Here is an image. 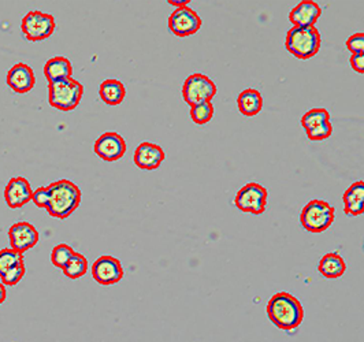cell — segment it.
Segmentation results:
<instances>
[{"instance_id": "28", "label": "cell", "mask_w": 364, "mask_h": 342, "mask_svg": "<svg viewBox=\"0 0 364 342\" xmlns=\"http://www.w3.org/2000/svg\"><path fill=\"white\" fill-rule=\"evenodd\" d=\"M307 137L311 141H323L326 138H329L333 134V125L329 122H325L311 130H307Z\"/></svg>"}, {"instance_id": "4", "label": "cell", "mask_w": 364, "mask_h": 342, "mask_svg": "<svg viewBox=\"0 0 364 342\" xmlns=\"http://www.w3.org/2000/svg\"><path fill=\"white\" fill-rule=\"evenodd\" d=\"M84 95V87L73 78L48 84V103L51 107L67 113L74 110Z\"/></svg>"}, {"instance_id": "25", "label": "cell", "mask_w": 364, "mask_h": 342, "mask_svg": "<svg viewBox=\"0 0 364 342\" xmlns=\"http://www.w3.org/2000/svg\"><path fill=\"white\" fill-rule=\"evenodd\" d=\"M23 263V255L12 248H4L0 250V277L11 267Z\"/></svg>"}, {"instance_id": "29", "label": "cell", "mask_w": 364, "mask_h": 342, "mask_svg": "<svg viewBox=\"0 0 364 342\" xmlns=\"http://www.w3.org/2000/svg\"><path fill=\"white\" fill-rule=\"evenodd\" d=\"M32 200L39 209H45L48 207L50 203V188L48 186H40L32 193Z\"/></svg>"}, {"instance_id": "17", "label": "cell", "mask_w": 364, "mask_h": 342, "mask_svg": "<svg viewBox=\"0 0 364 342\" xmlns=\"http://www.w3.org/2000/svg\"><path fill=\"white\" fill-rule=\"evenodd\" d=\"M344 211L348 217H359L364 211V182L352 184L344 193Z\"/></svg>"}, {"instance_id": "9", "label": "cell", "mask_w": 364, "mask_h": 342, "mask_svg": "<svg viewBox=\"0 0 364 342\" xmlns=\"http://www.w3.org/2000/svg\"><path fill=\"white\" fill-rule=\"evenodd\" d=\"M202 28V18L191 7H180L169 18V29L177 37L196 34Z\"/></svg>"}, {"instance_id": "14", "label": "cell", "mask_w": 364, "mask_h": 342, "mask_svg": "<svg viewBox=\"0 0 364 342\" xmlns=\"http://www.w3.org/2000/svg\"><path fill=\"white\" fill-rule=\"evenodd\" d=\"M6 83L11 91L22 95L30 92L34 88L36 77L30 66L25 63H17L8 70Z\"/></svg>"}, {"instance_id": "20", "label": "cell", "mask_w": 364, "mask_h": 342, "mask_svg": "<svg viewBox=\"0 0 364 342\" xmlns=\"http://www.w3.org/2000/svg\"><path fill=\"white\" fill-rule=\"evenodd\" d=\"M237 106H239V111L244 116H248V118L256 116L261 111L263 98H261L259 91L249 88V89H245L239 95Z\"/></svg>"}, {"instance_id": "33", "label": "cell", "mask_w": 364, "mask_h": 342, "mask_svg": "<svg viewBox=\"0 0 364 342\" xmlns=\"http://www.w3.org/2000/svg\"><path fill=\"white\" fill-rule=\"evenodd\" d=\"M169 4H171V6H175L177 8H180V7H185L189 1L188 0H185V1H175V0H170V1H167Z\"/></svg>"}, {"instance_id": "2", "label": "cell", "mask_w": 364, "mask_h": 342, "mask_svg": "<svg viewBox=\"0 0 364 342\" xmlns=\"http://www.w3.org/2000/svg\"><path fill=\"white\" fill-rule=\"evenodd\" d=\"M50 203L47 207L48 214L56 220L69 218L81 203L80 188L67 180H59L48 185Z\"/></svg>"}, {"instance_id": "11", "label": "cell", "mask_w": 364, "mask_h": 342, "mask_svg": "<svg viewBox=\"0 0 364 342\" xmlns=\"http://www.w3.org/2000/svg\"><path fill=\"white\" fill-rule=\"evenodd\" d=\"M94 151L105 162H117L126 152V141L121 134L107 131L95 141Z\"/></svg>"}, {"instance_id": "13", "label": "cell", "mask_w": 364, "mask_h": 342, "mask_svg": "<svg viewBox=\"0 0 364 342\" xmlns=\"http://www.w3.org/2000/svg\"><path fill=\"white\" fill-rule=\"evenodd\" d=\"M166 155L160 145L144 141L136 148L133 162L141 170H156Z\"/></svg>"}, {"instance_id": "18", "label": "cell", "mask_w": 364, "mask_h": 342, "mask_svg": "<svg viewBox=\"0 0 364 342\" xmlns=\"http://www.w3.org/2000/svg\"><path fill=\"white\" fill-rule=\"evenodd\" d=\"M44 76L50 83H55L59 80L72 78L73 76V66L70 61L65 56H54L47 61L44 65Z\"/></svg>"}, {"instance_id": "6", "label": "cell", "mask_w": 364, "mask_h": 342, "mask_svg": "<svg viewBox=\"0 0 364 342\" xmlns=\"http://www.w3.org/2000/svg\"><path fill=\"white\" fill-rule=\"evenodd\" d=\"M55 26V18L41 11H29L21 22V30L25 39L32 43L48 39L54 33Z\"/></svg>"}, {"instance_id": "31", "label": "cell", "mask_w": 364, "mask_h": 342, "mask_svg": "<svg viewBox=\"0 0 364 342\" xmlns=\"http://www.w3.org/2000/svg\"><path fill=\"white\" fill-rule=\"evenodd\" d=\"M351 66L352 69L356 72V73H361L363 74L364 73V54H359V55H352L351 59Z\"/></svg>"}, {"instance_id": "12", "label": "cell", "mask_w": 364, "mask_h": 342, "mask_svg": "<svg viewBox=\"0 0 364 342\" xmlns=\"http://www.w3.org/2000/svg\"><path fill=\"white\" fill-rule=\"evenodd\" d=\"M8 239L14 250L23 253L39 242V231L29 222H18L8 228Z\"/></svg>"}, {"instance_id": "16", "label": "cell", "mask_w": 364, "mask_h": 342, "mask_svg": "<svg viewBox=\"0 0 364 342\" xmlns=\"http://www.w3.org/2000/svg\"><path fill=\"white\" fill-rule=\"evenodd\" d=\"M321 14L322 10L318 3L314 0H303L290 11L289 21L296 28H308L317 23Z\"/></svg>"}, {"instance_id": "30", "label": "cell", "mask_w": 364, "mask_h": 342, "mask_svg": "<svg viewBox=\"0 0 364 342\" xmlns=\"http://www.w3.org/2000/svg\"><path fill=\"white\" fill-rule=\"evenodd\" d=\"M347 48L352 55L364 54V33H355L347 40Z\"/></svg>"}, {"instance_id": "32", "label": "cell", "mask_w": 364, "mask_h": 342, "mask_svg": "<svg viewBox=\"0 0 364 342\" xmlns=\"http://www.w3.org/2000/svg\"><path fill=\"white\" fill-rule=\"evenodd\" d=\"M6 296H7V293H6V286L0 282V306L6 301Z\"/></svg>"}, {"instance_id": "15", "label": "cell", "mask_w": 364, "mask_h": 342, "mask_svg": "<svg viewBox=\"0 0 364 342\" xmlns=\"http://www.w3.org/2000/svg\"><path fill=\"white\" fill-rule=\"evenodd\" d=\"M32 188L26 178L15 177L11 178L4 189V200L12 210L21 209L32 200Z\"/></svg>"}, {"instance_id": "8", "label": "cell", "mask_w": 364, "mask_h": 342, "mask_svg": "<svg viewBox=\"0 0 364 342\" xmlns=\"http://www.w3.org/2000/svg\"><path fill=\"white\" fill-rule=\"evenodd\" d=\"M267 197L268 195L264 186L256 182H249L237 192L235 204L243 213L260 215L266 211Z\"/></svg>"}, {"instance_id": "7", "label": "cell", "mask_w": 364, "mask_h": 342, "mask_svg": "<svg viewBox=\"0 0 364 342\" xmlns=\"http://www.w3.org/2000/svg\"><path fill=\"white\" fill-rule=\"evenodd\" d=\"M217 95V85L207 76L196 73L189 76L182 87V98L188 106L211 102Z\"/></svg>"}, {"instance_id": "3", "label": "cell", "mask_w": 364, "mask_h": 342, "mask_svg": "<svg viewBox=\"0 0 364 342\" xmlns=\"http://www.w3.org/2000/svg\"><path fill=\"white\" fill-rule=\"evenodd\" d=\"M322 45V37L315 26H293L285 39V48L297 59L307 61L314 58Z\"/></svg>"}, {"instance_id": "1", "label": "cell", "mask_w": 364, "mask_h": 342, "mask_svg": "<svg viewBox=\"0 0 364 342\" xmlns=\"http://www.w3.org/2000/svg\"><path fill=\"white\" fill-rule=\"evenodd\" d=\"M268 319L283 332L296 330L304 319V310L300 301L288 292L274 295L266 307Z\"/></svg>"}, {"instance_id": "5", "label": "cell", "mask_w": 364, "mask_h": 342, "mask_svg": "<svg viewBox=\"0 0 364 342\" xmlns=\"http://www.w3.org/2000/svg\"><path fill=\"white\" fill-rule=\"evenodd\" d=\"M334 207L325 200H311L300 214V224L310 233H323L334 222Z\"/></svg>"}, {"instance_id": "22", "label": "cell", "mask_w": 364, "mask_h": 342, "mask_svg": "<svg viewBox=\"0 0 364 342\" xmlns=\"http://www.w3.org/2000/svg\"><path fill=\"white\" fill-rule=\"evenodd\" d=\"M63 274L70 278V279H78L81 277H84L88 271V260L84 255L81 253H74L70 260L65 264V267L62 268Z\"/></svg>"}, {"instance_id": "24", "label": "cell", "mask_w": 364, "mask_h": 342, "mask_svg": "<svg viewBox=\"0 0 364 342\" xmlns=\"http://www.w3.org/2000/svg\"><path fill=\"white\" fill-rule=\"evenodd\" d=\"M214 116V106L211 102H203L191 107V118L196 125H206Z\"/></svg>"}, {"instance_id": "10", "label": "cell", "mask_w": 364, "mask_h": 342, "mask_svg": "<svg viewBox=\"0 0 364 342\" xmlns=\"http://www.w3.org/2000/svg\"><path fill=\"white\" fill-rule=\"evenodd\" d=\"M125 275L121 261L113 256L103 255L92 264V277L99 285L110 286L121 281Z\"/></svg>"}, {"instance_id": "23", "label": "cell", "mask_w": 364, "mask_h": 342, "mask_svg": "<svg viewBox=\"0 0 364 342\" xmlns=\"http://www.w3.org/2000/svg\"><path fill=\"white\" fill-rule=\"evenodd\" d=\"M330 120V114L326 109H312L307 111L301 118V126L307 130H311L325 122Z\"/></svg>"}, {"instance_id": "26", "label": "cell", "mask_w": 364, "mask_h": 342, "mask_svg": "<svg viewBox=\"0 0 364 342\" xmlns=\"http://www.w3.org/2000/svg\"><path fill=\"white\" fill-rule=\"evenodd\" d=\"M74 249L67 244H59L56 245L51 252V261L55 267L63 268L65 264L70 260V257L74 255Z\"/></svg>"}, {"instance_id": "19", "label": "cell", "mask_w": 364, "mask_h": 342, "mask_svg": "<svg viewBox=\"0 0 364 342\" xmlns=\"http://www.w3.org/2000/svg\"><path fill=\"white\" fill-rule=\"evenodd\" d=\"M318 271L322 277L328 279H336L344 275V272L347 271V264L345 260L337 252H330L319 260Z\"/></svg>"}, {"instance_id": "21", "label": "cell", "mask_w": 364, "mask_h": 342, "mask_svg": "<svg viewBox=\"0 0 364 342\" xmlns=\"http://www.w3.org/2000/svg\"><path fill=\"white\" fill-rule=\"evenodd\" d=\"M99 96L106 105L118 106L126 96V88L118 80H106L99 87Z\"/></svg>"}, {"instance_id": "27", "label": "cell", "mask_w": 364, "mask_h": 342, "mask_svg": "<svg viewBox=\"0 0 364 342\" xmlns=\"http://www.w3.org/2000/svg\"><path fill=\"white\" fill-rule=\"evenodd\" d=\"M25 272H26V268H25V264L23 263H19L14 267H11L10 270H7L0 278H1V284L4 286H15L23 277H25Z\"/></svg>"}]
</instances>
